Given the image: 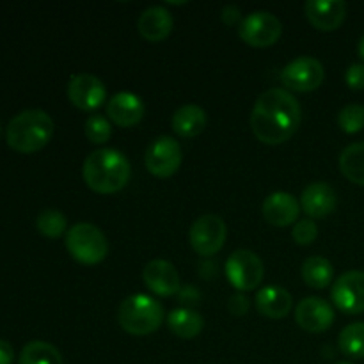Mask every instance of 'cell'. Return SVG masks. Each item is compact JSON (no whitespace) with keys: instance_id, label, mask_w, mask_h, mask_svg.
<instances>
[{"instance_id":"19","label":"cell","mask_w":364,"mask_h":364,"mask_svg":"<svg viewBox=\"0 0 364 364\" xmlns=\"http://www.w3.org/2000/svg\"><path fill=\"white\" fill-rule=\"evenodd\" d=\"M139 34L149 43L164 41L173 31V16L164 6H151L142 11L137 21Z\"/></svg>"},{"instance_id":"3","label":"cell","mask_w":364,"mask_h":364,"mask_svg":"<svg viewBox=\"0 0 364 364\" xmlns=\"http://www.w3.org/2000/svg\"><path fill=\"white\" fill-rule=\"evenodd\" d=\"M53 135V119L41 109H27L9 121L7 144L20 153H34L45 148Z\"/></svg>"},{"instance_id":"31","label":"cell","mask_w":364,"mask_h":364,"mask_svg":"<svg viewBox=\"0 0 364 364\" xmlns=\"http://www.w3.org/2000/svg\"><path fill=\"white\" fill-rule=\"evenodd\" d=\"M345 82L354 91H361L364 89V64H350L345 71Z\"/></svg>"},{"instance_id":"14","label":"cell","mask_w":364,"mask_h":364,"mask_svg":"<svg viewBox=\"0 0 364 364\" xmlns=\"http://www.w3.org/2000/svg\"><path fill=\"white\" fill-rule=\"evenodd\" d=\"M142 279L146 287L159 297L176 295L181 288L180 274L176 267L167 259H151L142 270Z\"/></svg>"},{"instance_id":"13","label":"cell","mask_w":364,"mask_h":364,"mask_svg":"<svg viewBox=\"0 0 364 364\" xmlns=\"http://www.w3.org/2000/svg\"><path fill=\"white\" fill-rule=\"evenodd\" d=\"M295 322L308 333H323L334 322V309L320 297L302 299L295 309Z\"/></svg>"},{"instance_id":"25","label":"cell","mask_w":364,"mask_h":364,"mask_svg":"<svg viewBox=\"0 0 364 364\" xmlns=\"http://www.w3.org/2000/svg\"><path fill=\"white\" fill-rule=\"evenodd\" d=\"M20 364H64L60 352L46 341H28L20 352Z\"/></svg>"},{"instance_id":"21","label":"cell","mask_w":364,"mask_h":364,"mask_svg":"<svg viewBox=\"0 0 364 364\" xmlns=\"http://www.w3.org/2000/svg\"><path fill=\"white\" fill-rule=\"evenodd\" d=\"M171 124H173L174 134L180 137H196L206 128V112L203 107L194 105V103L183 105L174 112Z\"/></svg>"},{"instance_id":"6","label":"cell","mask_w":364,"mask_h":364,"mask_svg":"<svg viewBox=\"0 0 364 364\" xmlns=\"http://www.w3.org/2000/svg\"><path fill=\"white\" fill-rule=\"evenodd\" d=\"M228 237L226 223L219 215L205 213L192 223L188 240L199 256H215L224 247Z\"/></svg>"},{"instance_id":"2","label":"cell","mask_w":364,"mask_h":364,"mask_svg":"<svg viewBox=\"0 0 364 364\" xmlns=\"http://www.w3.org/2000/svg\"><path fill=\"white\" fill-rule=\"evenodd\" d=\"M132 167L127 155L114 148L92 151L82 166L85 185L98 194H116L130 181Z\"/></svg>"},{"instance_id":"34","label":"cell","mask_w":364,"mask_h":364,"mask_svg":"<svg viewBox=\"0 0 364 364\" xmlns=\"http://www.w3.org/2000/svg\"><path fill=\"white\" fill-rule=\"evenodd\" d=\"M238 14H240V11H238V7H235V6H226L223 9V20L226 21V23H230V25H233L235 21H238Z\"/></svg>"},{"instance_id":"28","label":"cell","mask_w":364,"mask_h":364,"mask_svg":"<svg viewBox=\"0 0 364 364\" xmlns=\"http://www.w3.org/2000/svg\"><path fill=\"white\" fill-rule=\"evenodd\" d=\"M84 132L89 142H92V144H105L112 137V124L102 114H91L85 119Z\"/></svg>"},{"instance_id":"30","label":"cell","mask_w":364,"mask_h":364,"mask_svg":"<svg viewBox=\"0 0 364 364\" xmlns=\"http://www.w3.org/2000/svg\"><path fill=\"white\" fill-rule=\"evenodd\" d=\"M291 237L297 242L299 245H309L316 240L318 237V228H316L315 220L313 219H302L294 224L291 230Z\"/></svg>"},{"instance_id":"17","label":"cell","mask_w":364,"mask_h":364,"mask_svg":"<svg viewBox=\"0 0 364 364\" xmlns=\"http://www.w3.org/2000/svg\"><path fill=\"white\" fill-rule=\"evenodd\" d=\"M338 206L336 191L326 181H315L304 188L301 196V208L311 219H323Z\"/></svg>"},{"instance_id":"15","label":"cell","mask_w":364,"mask_h":364,"mask_svg":"<svg viewBox=\"0 0 364 364\" xmlns=\"http://www.w3.org/2000/svg\"><path fill=\"white\" fill-rule=\"evenodd\" d=\"M306 16L318 31H336L347 16V4L343 0H308L304 6Z\"/></svg>"},{"instance_id":"37","label":"cell","mask_w":364,"mask_h":364,"mask_svg":"<svg viewBox=\"0 0 364 364\" xmlns=\"http://www.w3.org/2000/svg\"><path fill=\"white\" fill-rule=\"evenodd\" d=\"M0 135H2V124H0Z\"/></svg>"},{"instance_id":"20","label":"cell","mask_w":364,"mask_h":364,"mask_svg":"<svg viewBox=\"0 0 364 364\" xmlns=\"http://www.w3.org/2000/svg\"><path fill=\"white\" fill-rule=\"evenodd\" d=\"M294 308L290 291L281 287H265L256 294V309L267 318H284Z\"/></svg>"},{"instance_id":"10","label":"cell","mask_w":364,"mask_h":364,"mask_svg":"<svg viewBox=\"0 0 364 364\" xmlns=\"http://www.w3.org/2000/svg\"><path fill=\"white\" fill-rule=\"evenodd\" d=\"M326 70L315 57L302 55L288 63L281 71V82L297 92H311L323 84Z\"/></svg>"},{"instance_id":"29","label":"cell","mask_w":364,"mask_h":364,"mask_svg":"<svg viewBox=\"0 0 364 364\" xmlns=\"http://www.w3.org/2000/svg\"><path fill=\"white\" fill-rule=\"evenodd\" d=\"M338 124L345 134H358L364 128V107L358 103L343 107L338 114Z\"/></svg>"},{"instance_id":"16","label":"cell","mask_w":364,"mask_h":364,"mask_svg":"<svg viewBox=\"0 0 364 364\" xmlns=\"http://www.w3.org/2000/svg\"><path fill=\"white\" fill-rule=\"evenodd\" d=\"M263 217L276 228H287L297 223L301 201L290 192H274L263 201Z\"/></svg>"},{"instance_id":"35","label":"cell","mask_w":364,"mask_h":364,"mask_svg":"<svg viewBox=\"0 0 364 364\" xmlns=\"http://www.w3.org/2000/svg\"><path fill=\"white\" fill-rule=\"evenodd\" d=\"M358 53H359V57H361V59L364 60V34H363V38L359 39V45H358Z\"/></svg>"},{"instance_id":"4","label":"cell","mask_w":364,"mask_h":364,"mask_svg":"<svg viewBox=\"0 0 364 364\" xmlns=\"http://www.w3.org/2000/svg\"><path fill=\"white\" fill-rule=\"evenodd\" d=\"M117 320L128 334L146 336L160 329L164 322V308L156 299L144 294H135L121 302L117 309Z\"/></svg>"},{"instance_id":"24","label":"cell","mask_w":364,"mask_h":364,"mask_svg":"<svg viewBox=\"0 0 364 364\" xmlns=\"http://www.w3.org/2000/svg\"><path fill=\"white\" fill-rule=\"evenodd\" d=\"M340 171L348 181L364 187V141L354 142L341 151Z\"/></svg>"},{"instance_id":"5","label":"cell","mask_w":364,"mask_h":364,"mask_svg":"<svg viewBox=\"0 0 364 364\" xmlns=\"http://www.w3.org/2000/svg\"><path fill=\"white\" fill-rule=\"evenodd\" d=\"M66 249L82 265H98L109 255V242L98 226L78 223L68 230Z\"/></svg>"},{"instance_id":"27","label":"cell","mask_w":364,"mask_h":364,"mask_svg":"<svg viewBox=\"0 0 364 364\" xmlns=\"http://www.w3.org/2000/svg\"><path fill=\"white\" fill-rule=\"evenodd\" d=\"M36 226H38L39 233L45 235L48 238H59L68 230V219L63 212L55 208L43 210L36 219Z\"/></svg>"},{"instance_id":"18","label":"cell","mask_w":364,"mask_h":364,"mask_svg":"<svg viewBox=\"0 0 364 364\" xmlns=\"http://www.w3.org/2000/svg\"><path fill=\"white\" fill-rule=\"evenodd\" d=\"M107 116L117 127H135L137 123H141L142 116H144V103L134 92H116L107 102Z\"/></svg>"},{"instance_id":"33","label":"cell","mask_w":364,"mask_h":364,"mask_svg":"<svg viewBox=\"0 0 364 364\" xmlns=\"http://www.w3.org/2000/svg\"><path fill=\"white\" fill-rule=\"evenodd\" d=\"M14 350L9 341L0 340V364H13Z\"/></svg>"},{"instance_id":"1","label":"cell","mask_w":364,"mask_h":364,"mask_svg":"<svg viewBox=\"0 0 364 364\" xmlns=\"http://www.w3.org/2000/svg\"><path fill=\"white\" fill-rule=\"evenodd\" d=\"M301 124V103L290 91L272 87L256 100L251 128L259 142L277 146L294 137Z\"/></svg>"},{"instance_id":"36","label":"cell","mask_w":364,"mask_h":364,"mask_svg":"<svg viewBox=\"0 0 364 364\" xmlns=\"http://www.w3.org/2000/svg\"><path fill=\"white\" fill-rule=\"evenodd\" d=\"M336 364H352V363H347V361H341V363H336Z\"/></svg>"},{"instance_id":"22","label":"cell","mask_w":364,"mask_h":364,"mask_svg":"<svg viewBox=\"0 0 364 364\" xmlns=\"http://www.w3.org/2000/svg\"><path fill=\"white\" fill-rule=\"evenodd\" d=\"M167 326H169V329L173 331L178 338L192 340V338H196L198 334H201L203 327H205V320H203V316L199 315L198 311H194V309L178 308L169 313Z\"/></svg>"},{"instance_id":"32","label":"cell","mask_w":364,"mask_h":364,"mask_svg":"<svg viewBox=\"0 0 364 364\" xmlns=\"http://www.w3.org/2000/svg\"><path fill=\"white\" fill-rule=\"evenodd\" d=\"M249 306H251V302H249V299L244 294H235L230 299V302H228V309L235 316H244L249 311Z\"/></svg>"},{"instance_id":"23","label":"cell","mask_w":364,"mask_h":364,"mask_svg":"<svg viewBox=\"0 0 364 364\" xmlns=\"http://www.w3.org/2000/svg\"><path fill=\"white\" fill-rule=\"evenodd\" d=\"M301 274L308 287L315 288V290H323L333 283L334 269L329 259L323 256H311L302 263Z\"/></svg>"},{"instance_id":"26","label":"cell","mask_w":364,"mask_h":364,"mask_svg":"<svg viewBox=\"0 0 364 364\" xmlns=\"http://www.w3.org/2000/svg\"><path fill=\"white\" fill-rule=\"evenodd\" d=\"M338 347L352 359L364 358V322H355L345 327L338 336Z\"/></svg>"},{"instance_id":"9","label":"cell","mask_w":364,"mask_h":364,"mask_svg":"<svg viewBox=\"0 0 364 364\" xmlns=\"http://www.w3.org/2000/svg\"><path fill=\"white\" fill-rule=\"evenodd\" d=\"M181 160H183V151L180 142L169 135L156 137L144 153L146 169L156 178H169L176 174Z\"/></svg>"},{"instance_id":"8","label":"cell","mask_w":364,"mask_h":364,"mask_svg":"<svg viewBox=\"0 0 364 364\" xmlns=\"http://www.w3.org/2000/svg\"><path fill=\"white\" fill-rule=\"evenodd\" d=\"M263 262L256 252L249 249H238L228 258L226 276L238 291H251L263 281Z\"/></svg>"},{"instance_id":"11","label":"cell","mask_w":364,"mask_h":364,"mask_svg":"<svg viewBox=\"0 0 364 364\" xmlns=\"http://www.w3.org/2000/svg\"><path fill=\"white\" fill-rule=\"evenodd\" d=\"M331 299L334 306L345 315L364 313V272L348 270L334 281L331 288Z\"/></svg>"},{"instance_id":"7","label":"cell","mask_w":364,"mask_h":364,"mask_svg":"<svg viewBox=\"0 0 364 364\" xmlns=\"http://www.w3.org/2000/svg\"><path fill=\"white\" fill-rule=\"evenodd\" d=\"M281 34H283L281 20L276 14L267 13V11H256V13L247 14L238 27V36L242 38V41L255 48L272 46L281 38Z\"/></svg>"},{"instance_id":"12","label":"cell","mask_w":364,"mask_h":364,"mask_svg":"<svg viewBox=\"0 0 364 364\" xmlns=\"http://www.w3.org/2000/svg\"><path fill=\"white\" fill-rule=\"evenodd\" d=\"M68 98L77 109L92 112L107 100V87L95 75L78 73L68 84Z\"/></svg>"}]
</instances>
